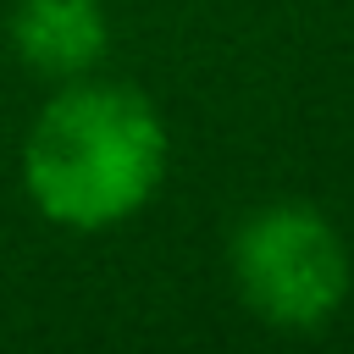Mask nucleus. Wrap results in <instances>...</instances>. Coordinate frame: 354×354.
<instances>
[{
  "label": "nucleus",
  "instance_id": "obj_1",
  "mask_svg": "<svg viewBox=\"0 0 354 354\" xmlns=\"http://www.w3.org/2000/svg\"><path fill=\"white\" fill-rule=\"evenodd\" d=\"M166 160V122L133 83L72 77L22 138V194L66 232H111L160 194Z\"/></svg>",
  "mask_w": 354,
  "mask_h": 354
},
{
  "label": "nucleus",
  "instance_id": "obj_3",
  "mask_svg": "<svg viewBox=\"0 0 354 354\" xmlns=\"http://www.w3.org/2000/svg\"><path fill=\"white\" fill-rule=\"evenodd\" d=\"M6 39L17 61L50 83L88 77L111 50V17L100 0H17Z\"/></svg>",
  "mask_w": 354,
  "mask_h": 354
},
{
  "label": "nucleus",
  "instance_id": "obj_2",
  "mask_svg": "<svg viewBox=\"0 0 354 354\" xmlns=\"http://www.w3.org/2000/svg\"><path fill=\"white\" fill-rule=\"evenodd\" d=\"M232 282L238 299L282 332H310L332 321L348 299L354 266L343 232L315 205H260L232 232Z\"/></svg>",
  "mask_w": 354,
  "mask_h": 354
}]
</instances>
